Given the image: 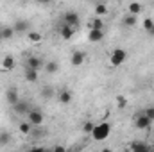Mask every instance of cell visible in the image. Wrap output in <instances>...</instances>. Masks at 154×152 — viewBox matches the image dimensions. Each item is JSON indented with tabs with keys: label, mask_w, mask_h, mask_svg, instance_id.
Instances as JSON below:
<instances>
[{
	"label": "cell",
	"mask_w": 154,
	"mask_h": 152,
	"mask_svg": "<svg viewBox=\"0 0 154 152\" xmlns=\"http://www.w3.org/2000/svg\"><path fill=\"white\" fill-rule=\"evenodd\" d=\"M109 134H111V123L100 122V123H95V129L90 136L93 141H106L109 138Z\"/></svg>",
	"instance_id": "cell-1"
},
{
	"label": "cell",
	"mask_w": 154,
	"mask_h": 152,
	"mask_svg": "<svg viewBox=\"0 0 154 152\" xmlns=\"http://www.w3.org/2000/svg\"><path fill=\"white\" fill-rule=\"evenodd\" d=\"M125 59H127V52H125L124 48H115V50L109 54V65H111V66H120V65H124Z\"/></svg>",
	"instance_id": "cell-2"
},
{
	"label": "cell",
	"mask_w": 154,
	"mask_h": 152,
	"mask_svg": "<svg viewBox=\"0 0 154 152\" xmlns=\"http://www.w3.org/2000/svg\"><path fill=\"white\" fill-rule=\"evenodd\" d=\"M27 122L32 127H41L45 123V114L41 113L39 109H31V113L27 114Z\"/></svg>",
	"instance_id": "cell-3"
},
{
	"label": "cell",
	"mask_w": 154,
	"mask_h": 152,
	"mask_svg": "<svg viewBox=\"0 0 154 152\" xmlns=\"http://www.w3.org/2000/svg\"><path fill=\"white\" fill-rule=\"evenodd\" d=\"M63 20H65V25H70L74 29H79V25H81V16L75 11H66L63 14Z\"/></svg>",
	"instance_id": "cell-4"
},
{
	"label": "cell",
	"mask_w": 154,
	"mask_h": 152,
	"mask_svg": "<svg viewBox=\"0 0 154 152\" xmlns=\"http://www.w3.org/2000/svg\"><path fill=\"white\" fill-rule=\"evenodd\" d=\"M5 100H7V104L9 106H16L22 99H20V91H18V88H14V86H11V88H7L5 90Z\"/></svg>",
	"instance_id": "cell-5"
},
{
	"label": "cell",
	"mask_w": 154,
	"mask_h": 152,
	"mask_svg": "<svg viewBox=\"0 0 154 152\" xmlns=\"http://www.w3.org/2000/svg\"><path fill=\"white\" fill-rule=\"evenodd\" d=\"M151 120L143 114V111L142 113H138L136 116H134V127L136 129H140V131H145V129H151Z\"/></svg>",
	"instance_id": "cell-6"
},
{
	"label": "cell",
	"mask_w": 154,
	"mask_h": 152,
	"mask_svg": "<svg viewBox=\"0 0 154 152\" xmlns=\"http://www.w3.org/2000/svg\"><path fill=\"white\" fill-rule=\"evenodd\" d=\"M14 66H16V61H14L13 56H5V57H2L0 68H2L4 72H11V70H14Z\"/></svg>",
	"instance_id": "cell-7"
},
{
	"label": "cell",
	"mask_w": 154,
	"mask_h": 152,
	"mask_svg": "<svg viewBox=\"0 0 154 152\" xmlns=\"http://www.w3.org/2000/svg\"><path fill=\"white\" fill-rule=\"evenodd\" d=\"M41 66H43L41 57H38V56H29V57H27V68H31V70H36V72H38Z\"/></svg>",
	"instance_id": "cell-8"
},
{
	"label": "cell",
	"mask_w": 154,
	"mask_h": 152,
	"mask_svg": "<svg viewBox=\"0 0 154 152\" xmlns=\"http://www.w3.org/2000/svg\"><path fill=\"white\" fill-rule=\"evenodd\" d=\"M106 36V32L104 31H95V29H90V32H88V39H90V43H100L102 39Z\"/></svg>",
	"instance_id": "cell-9"
},
{
	"label": "cell",
	"mask_w": 154,
	"mask_h": 152,
	"mask_svg": "<svg viewBox=\"0 0 154 152\" xmlns=\"http://www.w3.org/2000/svg\"><path fill=\"white\" fill-rule=\"evenodd\" d=\"M84 59H86V54L82 50H75L70 57V63H72V66H81L84 63Z\"/></svg>",
	"instance_id": "cell-10"
},
{
	"label": "cell",
	"mask_w": 154,
	"mask_h": 152,
	"mask_svg": "<svg viewBox=\"0 0 154 152\" xmlns=\"http://www.w3.org/2000/svg\"><path fill=\"white\" fill-rule=\"evenodd\" d=\"M129 149H131V152H152V149L143 141H133L129 145Z\"/></svg>",
	"instance_id": "cell-11"
},
{
	"label": "cell",
	"mask_w": 154,
	"mask_h": 152,
	"mask_svg": "<svg viewBox=\"0 0 154 152\" xmlns=\"http://www.w3.org/2000/svg\"><path fill=\"white\" fill-rule=\"evenodd\" d=\"M13 29H14V32H29L31 23L27 20H16L14 25H13Z\"/></svg>",
	"instance_id": "cell-12"
},
{
	"label": "cell",
	"mask_w": 154,
	"mask_h": 152,
	"mask_svg": "<svg viewBox=\"0 0 154 152\" xmlns=\"http://www.w3.org/2000/svg\"><path fill=\"white\" fill-rule=\"evenodd\" d=\"M77 32V29H74V27H70V25H63L61 29H59V34H61V38L63 39H72L74 38V34Z\"/></svg>",
	"instance_id": "cell-13"
},
{
	"label": "cell",
	"mask_w": 154,
	"mask_h": 152,
	"mask_svg": "<svg viewBox=\"0 0 154 152\" xmlns=\"http://www.w3.org/2000/svg\"><path fill=\"white\" fill-rule=\"evenodd\" d=\"M14 111H16L18 114H29L31 113V106H29L27 100H20V102L14 106Z\"/></svg>",
	"instance_id": "cell-14"
},
{
	"label": "cell",
	"mask_w": 154,
	"mask_h": 152,
	"mask_svg": "<svg viewBox=\"0 0 154 152\" xmlns=\"http://www.w3.org/2000/svg\"><path fill=\"white\" fill-rule=\"evenodd\" d=\"M136 22H138V16H134V14H125L124 18H122V25L124 27H127V29H131V27H134L136 25Z\"/></svg>",
	"instance_id": "cell-15"
},
{
	"label": "cell",
	"mask_w": 154,
	"mask_h": 152,
	"mask_svg": "<svg viewBox=\"0 0 154 152\" xmlns=\"http://www.w3.org/2000/svg\"><path fill=\"white\" fill-rule=\"evenodd\" d=\"M142 9H143V5H142L140 2H131V4L127 5V11H129V14H134V16H138V14L142 13Z\"/></svg>",
	"instance_id": "cell-16"
},
{
	"label": "cell",
	"mask_w": 154,
	"mask_h": 152,
	"mask_svg": "<svg viewBox=\"0 0 154 152\" xmlns=\"http://www.w3.org/2000/svg\"><path fill=\"white\" fill-rule=\"evenodd\" d=\"M95 14H97V18H102L104 14H108V5L104 2L95 4Z\"/></svg>",
	"instance_id": "cell-17"
},
{
	"label": "cell",
	"mask_w": 154,
	"mask_h": 152,
	"mask_svg": "<svg viewBox=\"0 0 154 152\" xmlns=\"http://www.w3.org/2000/svg\"><path fill=\"white\" fill-rule=\"evenodd\" d=\"M18 131H20V134H23V136H29V134L32 132V125H31L29 122H20V125H18Z\"/></svg>",
	"instance_id": "cell-18"
},
{
	"label": "cell",
	"mask_w": 154,
	"mask_h": 152,
	"mask_svg": "<svg viewBox=\"0 0 154 152\" xmlns=\"http://www.w3.org/2000/svg\"><path fill=\"white\" fill-rule=\"evenodd\" d=\"M45 70H47V74H50V75L57 74V72H59V65H57V61H48V63L45 65Z\"/></svg>",
	"instance_id": "cell-19"
},
{
	"label": "cell",
	"mask_w": 154,
	"mask_h": 152,
	"mask_svg": "<svg viewBox=\"0 0 154 152\" xmlns=\"http://www.w3.org/2000/svg\"><path fill=\"white\" fill-rule=\"evenodd\" d=\"M59 102L61 104H70L72 102V91H68V90H63L61 93H59Z\"/></svg>",
	"instance_id": "cell-20"
},
{
	"label": "cell",
	"mask_w": 154,
	"mask_h": 152,
	"mask_svg": "<svg viewBox=\"0 0 154 152\" xmlns=\"http://www.w3.org/2000/svg\"><path fill=\"white\" fill-rule=\"evenodd\" d=\"M25 81L27 82H38V72L36 70H31V68H25Z\"/></svg>",
	"instance_id": "cell-21"
},
{
	"label": "cell",
	"mask_w": 154,
	"mask_h": 152,
	"mask_svg": "<svg viewBox=\"0 0 154 152\" xmlns=\"http://www.w3.org/2000/svg\"><path fill=\"white\" fill-rule=\"evenodd\" d=\"M14 36V29L13 27H2L0 29V38L2 39H11Z\"/></svg>",
	"instance_id": "cell-22"
},
{
	"label": "cell",
	"mask_w": 154,
	"mask_h": 152,
	"mask_svg": "<svg viewBox=\"0 0 154 152\" xmlns=\"http://www.w3.org/2000/svg\"><path fill=\"white\" fill-rule=\"evenodd\" d=\"M90 29H95V31H104V22H102V18H93L91 22H90Z\"/></svg>",
	"instance_id": "cell-23"
},
{
	"label": "cell",
	"mask_w": 154,
	"mask_h": 152,
	"mask_svg": "<svg viewBox=\"0 0 154 152\" xmlns=\"http://www.w3.org/2000/svg\"><path fill=\"white\" fill-rule=\"evenodd\" d=\"M11 143V134L7 131H0V147H7Z\"/></svg>",
	"instance_id": "cell-24"
},
{
	"label": "cell",
	"mask_w": 154,
	"mask_h": 152,
	"mask_svg": "<svg viewBox=\"0 0 154 152\" xmlns=\"http://www.w3.org/2000/svg\"><path fill=\"white\" fill-rule=\"evenodd\" d=\"M27 38H29V41H32V43H41L43 36H41V32H38V31H29L27 32Z\"/></svg>",
	"instance_id": "cell-25"
},
{
	"label": "cell",
	"mask_w": 154,
	"mask_h": 152,
	"mask_svg": "<svg viewBox=\"0 0 154 152\" xmlns=\"http://www.w3.org/2000/svg\"><path fill=\"white\" fill-rule=\"evenodd\" d=\"M116 108H118V109H125V108H127V97L118 95V97H116Z\"/></svg>",
	"instance_id": "cell-26"
},
{
	"label": "cell",
	"mask_w": 154,
	"mask_h": 152,
	"mask_svg": "<svg viewBox=\"0 0 154 152\" xmlns=\"http://www.w3.org/2000/svg\"><path fill=\"white\" fill-rule=\"evenodd\" d=\"M93 129H95V123H93V122H86V123H82V132H84V134H91Z\"/></svg>",
	"instance_id": "cell-27"
},
{
	"label": "cell",
	"mask_w": 154,
	"mask_h": 152,
	"mask_svg": "<svg viewBox=\"0 0 154 152\" xmlns=\"http://www.w3.org/2000/svg\"><path fill=\"white\" fill-rule=\"evenodd\" d=\"M152 27H154V20H152V18H145V20H143V29L149 32Z\"/></svg>",
	"instance_id": "cell-28"
},
{
	"label": "cell",
	"mask_w": 154,
	"mask_h": 152,
	"mask_svg": "<svg viewBox=\"0 0 154 152\" xmlns=\"http://www.w3.org/2000/svg\"><path fill=\"white\" fill-rule=\"evenodd\" d=\"M143 114H145V116H147V118L152 122V120H154V106H149V108L143 111Z\"/></svg>",
	"instance_id": "cell-29"
},
{
	"label": "cell",
	"mask_w": 154,
	"mask_h": 152,
	"mask_svg": "<svg viewBox=\"0 0 154 152\" xmlns=\"http://www.w3.org/2000/svg\"><path fill=\"white\" fill-rule=\"evenodd\" d=\"M52 152H68V150H66L65 145H56V147L52 149Z\"/></svg>",
	"instance_id": "cell-30"
},
{
	"label": "cell",
	"mask_w": 154,
	"mask_h": 152,
	"mask_svg": "<svg viewBox=\"0 0 154 152\" xmlns=\"http://www.w3.org/2000/svg\"><path fill=\"white\" fill-rule=\"evenodd\" d=\"M27 152H47V150H45L43 147H31Z\"/></svg>",
	"instance_id": "cell-31"
},
{
	"label": "cell",
	"mask_w": 154,
	"mask_h": 152,
	"mask_svg": "<svg viewBox=\"0 0 154 152\" xmlns=\"http://www.w3.org/2000/svg\"><path fill=\"white\" fill-rule=\"evenodd\" d=\"M50 95H52V90L50 88H45L43 90V97H50Z\"/></svg>",
	"instance_id": "cell-32"
},
{
	"label": "cell",
	"mask_w": 154,
	"mask_h": 152,
	"mask_svg": "<svg viewBox=\"0 0 154 152\" xmlns=\"http://www.w3.org/2000/svg\"><path fill=\"white\" fill-rule=\"evenodd\" d=\"M100 152H113V150H111V149H108V147H106V149H102V150H100Z\"/></svg>",
	"instance_id": "cell-33"
},
{
	"label": "cell",
	"mask_w": 154,
	"mask_h": 152,
	"mask_svg": "<svg viewBox=\"0 0 154 152\" xmlns=\"http://www.w3.org/2000/svg\"><path fill=\"white\" fill-rule=\"evenodd\" d=\"M149 34H151V36H154V27L151 29V31H149Z\"/></svg>",
	"instance_id": "cell-34"
},
{
	"label": "cell",
	"mask_w": 154,
	"mask_h": 152,
	"mask_svg": "<svg viewBox=\"0 0 154 152\" xmlns=\"http://www.w3.org/2000/svg\"><path fill=\"white\" fill-rule=\"evenodd\" d=\"M151 149H152V152H154V147H151Z\"/></svg>",
	"instance_id": "cell-35"
},
{
	"label": "cell",
	"mask_w": 154,
	"mask_h": 152,
	"mask_svg": "<svg viewBox=\"0 0 154 152\" xmlns=\"http://www.w3.org/2000/svg\"><path fill=\"white\" fill-rule=\"evenodd\" d=\"M0 39H2V38H0Z\"/></svg>",
	"instance_id": "cell-36"
}]
</instances>
